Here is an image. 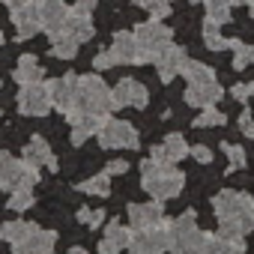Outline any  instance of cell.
<instances>
[{
    "label": "cell",
    "instance_id": "6da1fadb",
    "mask_svg": "<svg viewBox=\"0 0 254 254\" xmlns=\"http://www.w3.org/2000/svg\"><path fill=\"white\" fill-rule=\"evenodd\" d=\"M141 183L153 194V200H174V197H180V191L186 186V177L174 165L159 162V159L150 156L147 162H141Z\"/></svg>",
    "mask_w": 254,
    "mask_h": 254
},
{
    "label": "cell",
    "instance_id": "7a4b0ae2",
    "mask_svg": "<svg viewBox=\"0 0 254 254\" xmlns=\"http://www.w3.org/2000/svg\"><path fill=\"white\" fill-rule=\"evenodd\" d=\"M111 108V87L99 75H84L78 78V93H75V108L69 114H96L108 117Z\"/></svg>",
    "mask_w": 254,
    "mask_h": 254
},
{
    "label": "cell",
    "instance_id": "3957f363",
    "mask_svg": "<svg viewBox=\"0 0 254 254\" xmlns=\"http://www.w3.org/2000/svg\"><path fill=\"white\" fill-rule=\"evenodd\" d=\"M168 236H171V242H168L171 254H203L206 233L197 230L191 209H186L183 215H177V218L168 221Z\"/></svg>",
    "mask_w": 254,
    "mask_h": 254
},
{
    "label": "cell",
    "instance_id": "277c9868",
    "mask_svg": "<svg viewBox=\"0 0 254 254\" xmlns=\"http://www.w3.org/2000/svg\"><path fill=\"white\" fill-rule=\"evenodd\" d=\"M212 209H215L218 221H239L245 233L254 230V197L233 191V189H224L212 197Z\"/></svg>",
    "mask_w": 254,
    "mask_h": 254
},
{
    "label": "cell",
    "instance_id": "5b68a950",
    "mask_svg": "<svg viewBox=\"0 0 254 254\" xmlns=\"http://www.w3.org/2000/svg\"><path fill=\"white\" fill-rule=\"evenodd\" d=\"M39 183V168L9 156V153H0V189L15 191V189H33Z\"/></svg>",
    "mask_w": 254,
    "mask_h": 254
},
{
    "label": "cell",
    "instance_id": "8992f818",
    "mask_svg": "<svg viewBox=\"0 0 254 254\" xmlns=\"http://www.w3.org/2000/svg\"><path fill=\"white\" fill-rule=\"evenodd\" d=\"M171 36H174V33H171L159 18L138 24V27H135V39H138L141 63H153V57H156L165 45H171Z\"/></svg>",
    "mask_w": 254,
    "mask_h": 254
},
{
    "label": "cell",
    "instance_id": "52a82bcc",
    "mask_svg": "<svg viewBox=\"0 0 254 254\" xmlns=\"http://www.w3.org/2000/svg\"><path fill=\"white\" fill-rule=\"evenodd\" d=\"M99 144L105 150H135L138 147V132L126 120H105L99 129Z\"/></svg>",
    "mask_w": 254,
    "mask_h": 254
},
{
    "label": "cell",
    "instance_id": "ba28073f",
    "mask_svg": "<svg viewBox=\"0 0 254 254\" xmlns=\"http://www.w3.org/2000/svg\"><path fill=\"white\" fill-rule=\"evenodd\" d=\"M51 93H48V84L36 81V84H21V93H18V111L27 114V117H45L51 111Z\"/></svg>",
    "mask_w": 254,
    "mask_h": 254
},
{
    "label": "cell",
    "instance_id": "9c48e42d",
    "mask_svg": "<svg viewBox=\"0 0 254 254\" xmlns=\"http://www.w3.org/2000/svg\"><path fill=\"white\" fill-rule=\"evenodd\" d=\"M168 221L153 227V230H138L129 242V254H165L168 251Z\"/></svg>",
    "mask_w": 254,
    "mask_h": 254
},
{
    "label": "cell",
    "instance_id": "30bf717a",
    "mask_svg": "<svg viewBox=\"0 0 254 254\" xmlns=\"http://www.w3.org/2000/svg\"><path fill=\"white\" fill-rule=\"evenodd\" d=\"M150 102V93L141 81L135 78H123L114 90H111V108H147Z\"/></svg>",
    "mask_w": 254,
    "mask_h": 254
},
{
    "label": "cell",
    "instance_id": "8fae6325",
    "mask_svg": "<svg viewBox=\"0 0 254 254\" xmlns=\"http://www.w3.org/2000/svg\"><path fill=\"white\" fill-rule=\"evenodd\" d=\"M129 215V227L138 233V230H153L159 224H165V209H162V200H153V203H129L126 209Z\"/></svg>",
    "mask_w": 254,
    "mask_h": 254
},
{
    "label": "cell",
    "instance_id": "7c38bea8",
    "mask_svg": "<svg viewBox=\"0 0 254 254\" xmlns=\"http://www.w3.org/2000/svg\"><path fill=\"white\" fill-rule=\"evenodd\" d=\"M153 63H156V69H159V78L168 84V81H174L177 75H183V66L189 63V57H186V51L180 48V45H165L156 57H153Z\"/></svg>",
    "mask_w": 254,
    "mask_h": 254
},
{
    "label": "cell",
    "instance_id": "4fadbf2b",
    "mask_svg": "<svg viewBox=\"0 0 254 254\" xmlns=\"http://www.w3.org/2000/svg\"><path fill=\"white\" fill-rule=\"evenodd\" d=\"M9 15H12V24H15V30H18L21 39H33V36L42 30V21H39V0L24 3V6H9Z\"/></svg>",
    "mask_w": 254,
    "mask_h": 254
},
{
    "label": "cell",
    "instance_id": "5bb4252c",
    "mask_svg": "<svg viewBox=\"0 0 254 254\" xmlns=\"http://www.w3.org/2000/svg\"><path fill=\"white\" fill-rule=\"evenodd\" d=\"M48 93H51V105L63 114H69L75 108V93H78V75H63L48 81Z\"/></svg>",
    "mask_w": 254,
    "mask_h": 254
},
{
    "label": "cell",
    "instance_id": "9a60e30c",
    "mask_svg": "<svg viewBox=\"0 0 254 254\" xmlns=\"http://www.w3.org/2000/svg\"><path fill=\"white\" fill-rule=\"evenodd\" d=\"M57 248V233L54 230H33L30 236L12 242V254H54Z\"/></svg>",
    "mask_w": 254,
    "mask_h": 254
},
{
    "label": "cell",
    "instance_id": "2e32d148",
    "mask_svg": "<svg viewBox=\"0 0 254 254\" xmlns=\"http://www.w3.org/2000/svg\"><path fill=\"white\" fill-rule=\"evenodd\" d=\"M135 230L129 224H120V221H111L105 227V236L99 239V254H120L123 248H129Z\"/></svg>",
    "mask_w": 254,
    "mask_h": 254
},
{
    "label": "cell",
    "instance_id": "e0dca14e",
    "mask_svg": "<svg viewBox=\"0 0 254 254\" xmlns=\"http://www.w3.org/2000/svg\"><path fill=\"white\" fill-rule=\"evenodd\" d=\"M221 96H224V90H221V84L215 78L212 81H197V84L186 87V102L191 108H212Z\"/></svg>",
    "mask_w": 254,
    "mask_h": 254
},
{
    "label": "cell",
    "instance_id": "ac0fdd59",
    "mask_svg": "<svg viewBox=\"0 0 254 254\" xmlns=\"http://www.w3.org/2000/svg\"><path fill=\"white\" fill-rule=\"evenodd\" d=\"M66 117H69V123H72V144H75V147H81L87 138L99 135L102 123L108 120V117H96V114H66Z\"/></svg>",
    "mask_w": 254,
    "mask_h": 254
},
{
    "label": "cell",
    "instance_id": "d6986e66",
    "mask_svg": "<svg viewBox=\"0 0 254 254\" xmlns=\"http://www.w3.org/2000/svg\"><path fill=\"white\" fill-rule=\"evenodd\" d=\"M69 18V6L63 0H39V21H42V30L48 33H57Z\"/></svg>",
    "mask_w": 254,
    "mask_h": 254
},
{
    "label": "cell",
    "instance_id": "ffe728a7",
    "mask_svg": "<svg viewBox=\"0 0 254 254\" xmlns=\"http://www.w3.org/2000/svg\"><path fill=\"white\" fill-rule=\"evenodd\" d=\"M189 150H191V147L186 144V138H183L180 132H174V135H168L162 144H156V147H153V159L174 165V162L186 159V156H189Z\"/></svg>",
    "mask_w": 254,
    "mask_h": 254
},
{
    "label": "cell",
    "instance_id": "44dd1931",
    "mask_svg": "<svg viewBox=\"0 0 254 254\" xmlns=\"http://www.w3.org/2000/svg\"><path fill=\"white\" fill-rule=\"evenodd\" d=\"M24 162H27V165H33V168L57 171V159H54V153H51L48 141H45V138H39V135L27 141V147H24Z\"/></svg>",
    "mask_w": 254,
    "mask_h": 254
},
{
    "label": "cell",
    "instance_id": "7402d4cb",
    "mask_svg": "<svg viewBox=\"0 0 254 254\" xmlns=\"http://www.w3.org/2000/svg\"><path fill=\"white\" fill-rule=\"evenodd\" d=\"M111 54L117 63H141V51H138V39L135 33H117L114 36V45H111Z\"/></svg>",
    "mask_w": 254,
    "mask_h": 254
},
{
    "label": "cell",
    "instance_id": "603a6c76",
    "mask_svg": "<svg viewBox=\"0 0 254 254\" xmlns=\"http://www.w3.org/2000/svg\"><path fill=\"white\" fill-rule=\"evenodd\" d=\"M60 30H66V33L75 36L78 42H87V39H93V33H96L90 15H78V12H72V9H69V18H66V24H63Z\"/></svg>",
    "mask_w": 254,
    "mask_h": 254
},
{
    "label": "cell",
    "instance_id": "cb8c5ba5",
    "mask_svg": "<svg viewBox=\"0 0 254 254\" xmlns=\"http://www.w3.org/2000/svg\"><path fill=\"white\" fill-rule=\"evenodd\" d=\"M78 48H81V42H78L75 36H69L66 30L51 33V54H54L57 60H72V57L78 54Z\"/></svg>",
    "mask_w": 254,
    "mask_h": 254
},
{
    "label": "cell",
    "instance_id": "d4e9b609",
    "mask_svg": "<svg viewBox=\"0 0 254 254\" xmlns=\"http://www.w3.org/2000/svg\"><path fill=\"white\" fill-rule=\"evenodd\" d=\"M15 81H18V84H36V81H42V66H39V60H36L33 54L18 57V66H15Z\"/></svg>",
    "mask_w": 254,
    "mask_h": 254
},
{
    "label": "cell",
    "instance_id": "484cf974",
    "mask_svg": "<svg viewBox=\"0 0 254 254\" xmlns=\"http://www.w3.org/2000/svg\"><path fill=\"white\" fill-rule=\"evenodd\" d=\"M36 230V224L33 221H24V218H15V221H6L3 227H0V239L3 242H18V239H24V236H30Z\"/></svg>",
    "mask_w": 254,
    "mask_h": 254
},
{
    "label": "cell",
    "instance_id": "4316f807",
    "mask_svg": "<svg viewBox=\"0 0 254 254\" xmlns=\"http://www.w3.org/2000/svg\"><path fill=\"white\" fill-rule=\"evenodd\" d=\"M78 191H84V194H96V197H108V194H111V174L102 171V174L84 180V183L78 186Z\"/></svg>",
    "mask_w": 254,
    "mask_h": 254
},
{
    "label": "cell",
    "instance_id": "83f0119b",
    "mask_svg": "<svg viewBox=\"0 0 254 254\" xmlns=\"http://www.w3.org/2000/svg\"><path fill=\"white\" fill-rule=\"evenodd\" d=\"M218 27L221 24H215V21H203V45L209 48V51H224V48H230L233 45V39H224L221 33H218Z\"/></svg>",
    "mask_w": 254,
    "mask_h": 254
},
{
    "label": "cell",
    "instance_id": "f1b7e54d",
    "mask_svg": "<svg viewBox=\"0 0 254 254\" xmlns=\"http://www.w3.org/2000/svg\"><path fill=\"white\" fill-rule=\"evenodd\" d=\"M203 6H206V18L215 21V24H227L230 21V0H203Z\"/></svg>",
    "mask_w": 254,
    "mask_h": 254
},
{
    "label": "cell",
    "instance_id": "f546056e",
    "mask_svg": "<svg viewBox=\"0 0 254 254\" xmlns=\"http://www.w3.org/2000/svg\"><path fill=\"white\" fill-rule=\"evenodd\" d=\"M183 75H186V81H189V84H197V81H212V78H215V72H212L206 63H197V60H189V63L183 66Z\"/></svg>",
    "mask_w": 254,
    "mask_h": 254
},
{
    "label": "cell",
    "instance_id": "4dcf8cb0",
    "mask_svg": "<svg viewBox=\"0 0 254 254\" xmlns=\"http://www.w3.org/2000/svg\"><path fill=\"white\" fill-rule=\"evenodd\" d=\"M33 203H36L33 189H15V191H9V209H12V212H24V209H30Z\"/></svg>",
    "mask_w": 254,
    "mask_h": 254
},
{
    "label": "cell",
    "instance_id": "1f68e13d",
    "mask_svg": "<svg viewBox=\"0 0 254 254\" xmlns=\"http://www.w3.org/2000/svg\"><path fill=\"white\" fill-rule=\"evenodd\" d=\"M230 48H233V69H245V66L254 63V45H245V42L233 39Z\"/></svg>",
    "mask_w": 254,
    "mask_h": 254
},
{
    "label": "cell",
    "instance_id": "d6a6232c",
    "mask_svg": "<svg viewBox=\"0 0 254 254\" xmlns=\"http://www.w3.org/2000/svg\"><path fill=\"white\" fill-rule=\"evenodd\" d=\"M224 123H227V117H224L221 111H215V105H212V108H200V117L194 120L197 129H209V126H224Z\"/></svg>",
    "mask_w": 254,
    "mask_h": 254
},
{
    "label": "cell",
    "instance_id": "836d02e7",
    "mask_svg": "<svg viewBox=\"0 0 254 254\" xmlns=\"http://www.w3.org/2000/svg\"><path fill=\"white\" fill-rule=\"evenodd\" d=\"M135 3H138V6H144V9H147L153 18H159V21L171 12V0H135Z\"/></svg>",
    "mask_w": 254,
    "mask_h": 254
},
{
    "label": "cell",
    "instance_id": "e575fe53",
    "mask_svg": "<svg viewBox=\"0 0 254 254\" xmlns=\"http://www.w3.org/2000/svg\"><path fill=\"white\" fill-rule=\"evenodd\" d=\"M221 150L227 153V162H230L227 171H239V168H245V150H242V147H236V144H224Z\"/></svg>",
    "mask_w": 254,
    "mask_h": 254
},
{
    "label": "cell",
    "instance_id": "d590c367",
    "mask_svg": "<svg viewBox=\"0 0 254 254\" xmlns=\"http://www.w3.org/2000/svg\"><path fill=\"white\" fill-rule=\"evenodd\" d=\"M75 218H78L81 224H87V227H99V224L105 221V212H102V209H87V206H81Z\"/></svg>",
    "mask_w": 254,
    "mask_h": 254
},
{
    "label": "cell",
    "instance_id": "8d00e7d4",
    "mask_svg": "<svg viewBox=\"0 0 254 254\" xmlns=\"http://www.w3.org/2000/svg\"><path fill=\"white\" fill-rule=\"evenodd\" d=\"M218 236L221 239H242L245 230H242L239 221H218Z\"/></svg>",
    "mask_w": 254,
    "mask_h": 254
},
{
    "label": "cell",
    "instance_id": "74e56055",
    "mask_svg": "<svg viewBox=\"0 0 254 254\" xmlns=\"http://www.w3.org/2000/svg\"><path fill=\"white\" fill-rule=\"evenodd\" d=\"M93 66H96L99 72H105V69L117 66V60H114V54H111V51H102V54H96V57H93Z\"/></svg>",
    "mask_w": 254,
    "mask_h": 254
},
{
    "label": "cell",
    "instance_id": "f35d334b",
    "mask_svg": "<svg viewBox=\"0 0 254 254\" xmlns=\"http://www.w3.org/2000/svg\"><path fill=\"white\" fill-rule=\"evenodd\" d=\"M189 153H191V159H197L200 165H209V162H212V150H209V147H203V144H194Z\"/></svg>",
    "mask_w": 254,
    "mask_h": 254
},
{
    "label": "cell",
    "instance_id": "ab89813d",
    "mask_svg": "<svg viewBox=\"0 0 254 254\" xmlns=\"http://www.w3.org/2000/svg\"><path fill=\"white\" fill-rule=\"evenodd\" d=\"M230 96L239 99V102H245L248 96H254V81H251V84H236V87L230 90Z\"/></svg>",
    "mask_w": 254,
    "mask_h": 254
},
{
    "label": "cell",
    "instance_id": "60d3db41",
    "mask_svg": "<svg viewBox=\"0 0 254 254\" xmlns=\"http://www.w3.org/2000/svg\"><path fill=\"white\" fill-rule=\"evenodd\" d=\"M239 129H242V135H245V138H254V120H251V114H248V111L239 117Z\"/></svg>",
    "mask_w": 254,
    "mask_h": 254
},
{
    "label": "cell",
    "instance_id": "b9f144b4",
    "mask_svg": "<svg viewBox=\"0 0 254 254\" xmlns=\"http://www.w3.org/2000/svg\"><path fill=\"white\" fill-rule=\"evenodd\" d=\"M93 9H96V0H78L72 6V12H78V15H90Z\"/></svg>",
    "mask_w": 254,
    "mask_h": 254
},
{
    "label": "cell",
    "instance_id": "7bdbcfd3",
    "mask_svg": "<svg viewBox=\"0 0 254 254\" xmlns=\"http://www.w3.org/2000/svg\"><path fill=\"white\" fill-rule=\"evenodd\" d=\"M111 177L114 174H126V171H129V162H123V159H114V162H108V168H105Z\"/></svg>",
    "mask_w": 254,
    "mask_h": 254
},
{
    "label": "cell",
    "instance_id": "ee69618b",
    "mask_svg": "<svg viewBox=\"0 0 254 254\" xmlns=\"http://www.w3.org/2000/svg\"><path fill=\"white\" fill-rule=\"evenodd\" d=\"M24 3H33V0H9L6 6H24Z\"/></svg>",
    "mask_w": 254,
    "mask_h": 254
},
{
    "label": "cell",
    "instance_id": "f6af8a7d",
    "mask_svg": "<svg viewBox=\"0 0 254 254\" xmlns=\"http://www.w3.org/2000/svg\"><path fill=\"white\" fill-rule=\"evenodd\" d=\"M230 3H236V6H248L251 0H230Z\"/></svg>",
    "mask_w": 254,
    "mask_h": 254
},
{
    "label": "cell",
    "instance_id": "bcb514c9",
    "mask_svg": "<svg viewBox=\"0 0 254 254\" xmlns=\"http://www.w3.org/2000/svg\"><path fill=\"white\" fill-rule=\"evenodd\" d=\"M69 254H87V251H84V248H72Z\"/></svg>",
    "mask_w": 254,
    "mask_h": 254
},
{
    "label": "cell",
    "instance_id": "7dc6e473",
    "mask_svg": "<svg viewBox=\"0 0 254 254\" xmlns=\"http://www.w3.org/2000/svg\"><path fill=\"white\" fill-rule=\"evenodd\" d=\"M248 9H251V18H254V0H251V3H248Z\"/></svg>",
    "mask_w": 254,
    "mask_h": 254
},
{
    "label": "cell",
    "instance_id": "c3c4849f",
    "mask_svg": "<svg viewBox=\"0 0 254 254\" xmlns=\"http://www.w3.org/2000/svg\"><path fill=\"white\" fill-rule=\"evenodd\" d=\"M189 3H203V0H189Z\"/></svg>",
    "mask_w": 254,
    "mask_h": 254
},
{
    "label": "cell",
    "instance_id": "681fc988",
    "mask_svg": "<svg viewBox=\"0 0 254 254\" xmlns=\"http://www.w3.org/2000/svg\"><path fill=\"white\" fill-rule=\"evenodd\" d=\"M0 45H3V33H0Z\"/></svg>",
    "mask_w": 254,
    "mask_h": 254
},
{
    "label": "cell",
    "instance_id": "f907efd6",
    "mask_svg": "<svg viewBox=\"0 0 254 254\" xmlns=\"http://www.w3.org/2000/svg\"><path fill=\"white\" fill-rule=\"evenodd\" d=\"M0 3H9V0H0Z\"/></svg>",
    "mask_w": 254,
    "mask_h": 254
}]
</instances>
